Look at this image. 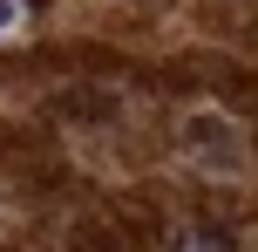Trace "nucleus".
Here are the masks:
<instances>
[{
	"mask_svg": "<svg viewBox=\"0 0 258 252\" xmlns=\"http://www.w3.org/2000/svg\"><path fill=\"white\" fill-rule=\"evenodd\" d=\"M14 21H21V0H0V34H7Z\"/></svg>",
	"mask_w": 258,
	"mask_h": 252,
	"instance_id": "f257e3e1",
	"label": "nucleus"
}]
</instances>
